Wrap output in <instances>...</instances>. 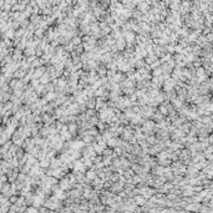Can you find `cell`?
Listing matches in <instances>:
<instances>
[{
	"label": "cell",
	"mask_w": 213,
	"mask_h": 213,
	"mask_svg": "<svg viewBox=\"0 0 213 213\" xmlns=\"http://www.w3.org/2000/svg\"><path fill=\"white\" fill-rule=\"evenodd\" d=\"M135 200H136L135 202L137 203V205H145V203H146L145 197H143V196H137V197L135 198Z\"/></svg>",
	"instance_id": "cell-1"
}]
</instances>
